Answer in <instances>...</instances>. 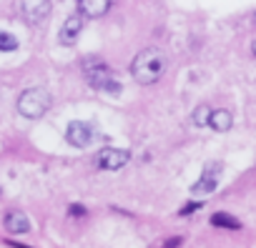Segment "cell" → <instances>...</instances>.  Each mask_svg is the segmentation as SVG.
I'll return each instance as SVG.
<instances>
[{
  "label": "cell",
  "instance_id": "6da1fadb",
  "mask_svg": "<svg viewBox=\"0 0 256 248\" xmlns=\"http://www.w3.org/2000/svg\"><path fill=\"white\" fill-rule=\"evenodd\" d=\"M166 70V58L161 50L156 48H146L141 50L134 63H131V75L141 83V85H154Z\"/></svg>",
  "mask_w": 256,
  "mask_h": 248
},
{
  "label": "cell",
  "instance_id": "7a4b0ae2",
  "mask_svg": "<svg viewBox=\"0 0 256 248\" xmlns=\"http://www.w3.org/2000/svg\"><path fill=\"white\" fill-rule=\"evenodd\" d=\"M83 73H86V80H88L90 88H96V90H100V93H106V95H118V93H120V83L116 80L113 70H110L103 60L88 58V60L83 63Z\"/></svg>",
  "mask_w": 256,
  "mask_h": 248
},
{
  "label": "cell",
  "instance_id": "3957f363",
  "mask_svg": "<svg viewBox=\"0 0 256 248\" xmlns=\"http://www.w3.org/2000/svg\"><path fill=\"white\" fill-rule=\"evenodd\" d=\"M50 108V93L46 88H28L18 98V113L23 118H40Z\"/></svg>",
  "mask_w": 256,
  "mask_h": 248
},
{
  "label": "cell",
  "instance_id": "277c9868",
  "mask_svg": "<svg viewBox=\"0 0 256 248\" xmlns=\"http://www.w3.org/2000/svg\"><path fill=\"white\" fill-rule=\"evenodd\" d=\"M218 173H221V163H208L201 173V178L191 186V196H208L218 188Z\"/></svg>",
  "mask_w": 256,
  "mask_h": 248
},
{
  "label": "cell",
  "instance_id": "5b68a950",
  "mask_svg": "<svg viewBox=\"0 0 256 248\" xmlns=\"http://www.w3.org/2000/svg\"><path fill=\"white\" fill-rule=\"evenodd\" d=\"M93 136H96V131H93L90 123H86V120H73L68 126V131H66L68 143L76 146V148H88L93 143Z\"/></svg>",
  "mask_w": 256,
  "mask_h": 248
},
{
  "label": "cell",
  "instance_id": "8992f818",
  "mask_svg": "<svg viewBox=\"0 0 256 248\" xmlns=\"http://www.w3.org/2000/svg\"><path fill=\"white\" fill-rule=\"evenodd\" d=\"M128 161H131V153L123 151V148H103V151L96 156V163H98V168H103V171H118V168H123Z\"/></svg>",
  "mask_w": 256,
  "mask_h": 248
},
{
  "label": "cell",
  "instance_id": "52a82bcc",
  "mask_svg": "<svg viewBox=\"0 0 256 248\" xmlns=\"http://www.w3.org/2000/svg\"><path fill=\"white\" fill-rule=\"evenodd\" d=\"M80 30H83V15H68V20L63 23V28H60V45H76V40H78V35H80Z\"/></svg>",
  "mask_w": 256,
  "mask_h": 248
},
{
  "label": "cell",
  "instance_id": "ba28073f",
  "mask_svg": "<svg viewBox=\"0 0 256 248\" xmlns=\"http://www.w3.org/2000/svg\"><path fill=\"white\" fill-rule=\"evenodd\" d=\"M20 10H23L28 23H40V20L48 18L50 3H48V0H26V3L20 5Z\"/></svg>",
  "mask_w": 256,
  "mask_h": 248
},
{
  "label": "cell",
  "instance_id": "9c48e42d",
  "mask_svg": "<svg viewBox=\"0 0 256 248\" xmlns=\"http://www.w3.org/2000/svg\"><path fill=\"white\" fill-rule=\"evenodd\" d=\"M110 0H80L78 3V15L83 18H100L110 10Z\"/></svg>",
  "mask_w": 256,
  "mask_h": 248
},
{
  "label": "cell",
  "instance_id": "30bf717a",
  "mask_svg": "<svg viewBox=\"0 0 256 248\" xmlns=\"http://www.w3.org/2000/svg\"><path fill=\"white\" fill-rule=\"evenodd\" d=\"M208 126H211L214 131H218V133H226V131H231V126H234V115H231L228 110H224V108L211 110Z\"/></svg>",
  "mask_w": 256,
  "mask_h": 248
},
{
  "label": "cell",
  "instance_id": "8fae6325",
  "mask_svg": "<svg viewBox=\"0 0 256 248\" xmlns=\"http://www.w3.org/2000/svg\"><path fill=\"white\" fill-rule=\"evenodd\" d=\"M6 228H8L10 233H28V231H30V221H28L26 213L13 211V213L6 216Z\"/></svg>",
  "mask_w": 256,
  "mask_h": 248
},
{
  "label": "cell",
  "instance_id": "7c38bea8",
  "mask_svg": "<svg viewBox=\"0 0 256 248\" xmlns=\"http://www.w3.org/2000/svg\"><path fill=\"white\" fill-rule=\"evenodd\" d=\"M211 226H216V228H238L241 223L234 218V216H228V213H216V216H211Z\"/></svg>",
  "mask_w": 256,
  "mask_h": 248
},
{
  "label": "cell",
  "instance_id": "4fadbf2b",
  "mask_svg": "<svg viewBox=\"0 0 256 248\" xmlns=\"http://www.w3.org/2000/svg\"><path fill=\"white\" fill-rule=\"evenodd\" d=\"M208 118H211V108L208 105H198L194 110V115H191V123L196 128H204V126H208Z\"/></svg>",
  "mask_w": 256,
  "mask_h": 248
},
{
  "label": "cell",
  "instance_id": "5bb4252c",
  "mask_svg": "<svg viewBox=\"0 0 256 248\" xmlns=\"http://www.w3.org/2000/svg\"><path fill=\"white\" fill-rule=\"evenodd\" d=\"M16 48H18V38L0 30V50H16Z\"/></svg>",
  "mask_w": 256,
  "mask_h": 248
},
{
  "label": "cell",
  "instance_id": "9a60e30c",
  "mask_svg": "<svg viewBox=\"0 0 256 248\" xmlns=\"http://www.w3.org/2000/svg\"><path fill=\"white\" fill-rule=\"evenodd\" d=\"M201 206H204L201 201H194V203H188L186 208H181V216H188V213H194V211H198Z\"/></svg>",
  "mask_w": 256,
  "mask_h": 248
},
{
  "label": "cell",
  "instance_id": "2e32d148",
  "mask_svg": "<svg viewBox=\"0 0 256 248\" xmlns=\"http://www.w3.org/2000/svg\"><path fill=\"white\" fill-rule=\"evenodd\" d=\"M68 213H70V216H83V213H86V208H83V206H70V208H68Z\"/></svg>",
  "mask_w": 256,
  "mask_h": 248
},
{
  "label": "cell",
  "instance_id": "e0dca14e",
  "mask_svg": "<svg viewBox=\"0 0 256 248\" xmlns=\"http://www.w3.org/2000/svg\"><path fill=\"white\" fill-rule=\"evenodd\" d=\"M251 53H254V55H256V40H254V45H251Z\"/></svg>",
  "mask_w": 256,
  "mask_h": 248
},
{
  "label": "cell",
  "instance_id": "ac0fdd59",
  "mask_svg": "<svg viewBox=\"0 0 256 248\" xmlns=\"http://www.w3.org/2000/svg\"><path fill=\"white\" fill-rule=\"evenodd\" d=\"M254 20H256V13H254Z\"/></svg>",
  "mask_w": 256,
  "mask_h": 248
}]
</instances>
